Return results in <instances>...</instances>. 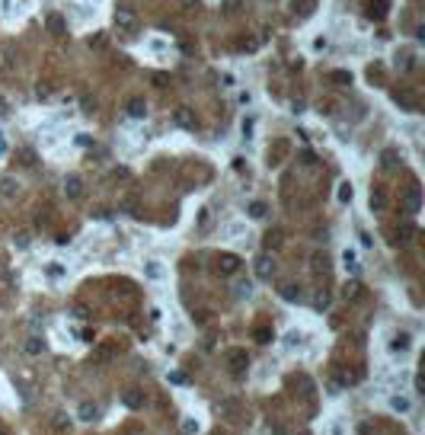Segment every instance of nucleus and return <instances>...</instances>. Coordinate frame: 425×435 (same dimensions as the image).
<instances>
[{
    "mask_svg": "<svg viewBox=\"0 0 425 435\" xmlns=\"http://www.w3.org/2000/svg\"><path fill=\"white\" fill-rule=\"evenodd\" d=\"M173 125L182 128V131H192L195 128V112L189 106H176L173 109Z\"/></svg>",
    "mask_w": 425,
    "mask_h": 435,
    "instance_id": "f257e3e1",
    "label": "nucleus"
},
{
    "mask_svg": "<svg viewBox=\"0 0 425 435\" xmlns=\"http://www.w3.org/2000/svg\"><path fill=\"white\" fill-rule=\"evenodd\" d=\"M116 26L121 32H134V26H138V16H134V10H128V6H118L116 10Z\"/></svg>",
    "mask_w": 425,
    "mask_h": 435,
    "instance_id": "f03ea898",
    "label": "nucleus"
},
{
    "mask_svg": "<svg viewBox=\"0 0 425 435\" xmlns=\"http://www.w3.org/2000/svg\"><path fill=\"white\" fill-rule=\"evenodd\" d=\"M403 208H406V212H419L422 208V192H419V186H409L406 192H403Z\"/></svg>",
    "mask_w": 425,
    "mask_h": 435,
    "instance_id": "7ed1b4c3",
    "label": "nucleus"
},
{
    "mask_svg": "<svg viewBox=\"0 0 425 435\" xmlns=\"http://www.w3.org/2000/svg\"><path fill=\"white\" fill-rule=\"evenodd\" d=\"M64 195L67 199H83V182H80V176H67L64 179Z\"/></svg>",
    "mask_w": 425,
    "mask_h": 435,
    "instance_id": "20e7f679",
    "label": "nucleus"
},
{
    "mask_svg": "<svg viewBox=\"0 0 425 435\" xmlns=\"http://www.w3.org/2000/svg\"><path fill=\"white\" fill-rule=\"evenodd\" d=\"M272 272H275V260L269 253L256 260V275H259V278H272Z\"/></svg>",
    "mask_w": 425,
    "mask_h": 435,
    "instance_id": "39448f33",
    "label": "nucleus"
},
{
    "mask_svg": "<svg viewBox=\"0 0 425 435\" xmlns=\"http://www.w3.org/2000/svg\"><path fill=\"white\" fill-rule=\"evenodd\" d=\"M361 295H364L361 282H358V278H348V282H346V288H342V298H346V301H358Z\"/></svg>",
    "mask_w": 425,
    "mask_h": 435,
    "instance_id": "423d86ee",
    "label": "nucleus"
},
{
    "mask_svg": "<svg viewBox=\"0 0 425 435\" xmlns=\"http://www.w3.org/2000/svg\"><path fill=\"white\" fill-rule=\"evenodd\" d=\"M128 115H131V119H147V103L141 96H134V99H128Z\"/></svg>",
    "mask_w": 425,
    "mask_h": 435,
    "instance_id": "0eeeda50",
    "label": "nucleus"
},
{
    "mask_svg": "<svg viewBox=\"0 0 425 435\" xmlns=\"http://www.w3.org/2000/svg\"><path fill=\"white\" fill-rule=\"evenodd\" d=\"M48 32H51V36H64V32H67V23H64L61 13H48Z\"/></svg>",
    "mask_w": 425,
    "mask_h": 435,
    "instance_id": "6e6552de",
    "label": "nucleus"
},
{
    "mask_svg": "<svg viewBox=\"0 0 425 435\" xmlns=\"http://www.w3.org/2000/svg\"><path fill=\"white\" fill-rule=\"evenodd\" d=\"M16 192H19V182L13 179V176H3V179H0V195H3V199H13Z\"/></svg>",
    "mask_w": 425,
    "mask_h": 435,
    "instance_id": "1a4fd4ad",
    "label": "nucleus"
},
{
    "mask_svg": "<svg viewBox=\"0 0 425 435\" xmlns=\"http://www.w3.org/2000/svg\"><path fill=\"white\" fill-rule=\"evenodd\" d=\"M218 269H221V272H224V275H233V272H237V269H240V260H237V256H231V253H227V256H221V262H218Z\"/></svg>",
    "mask_w": 425,
    "mask_h": 435,
    "instance_id": "9d476101",
    "label": "nucleus"
},
{
    "mask_svg": "<svg viewBox=\"0 0 425 435\" xmlns=\"http://www.w3.org/2000/svg\"><path fill=\"white\" fill-rule=\"evenodd\" d=\"M121 403H125V406H131V410H138V406H144V393H138V391H125Z\"/></svg>",
    "mask_w": 425,
    "mask_h": 435,
    "instance_id": "9b49d317",
    "label": "nucleus"
},
{
    "mask_svg": "<svg viewBox=\"0 0 425 435\" xmlns=\"http://www.w3.org/2000/svg\"><path fill=\"white\" fill-rule=\"evenodd\" d=\"M51 93H55V87H51V84H45V80H39V84H36V99H39V103H48Z\"/></svg>",
    "mask_w": 425,
    "mask_h": 435,
    "instance_id": "f8f14e48",
    "label": "nucleus"
},
{
    "mask_svg": "<svg viewBox=\"0 0 425 435\" xmlns=\"http://www.w3.org/2000/svg\"><path fill=\"white\" fill-rule=\"evenodd\" d=\"M278 295L285 298V301H301V288H298V285H278Z\"/></svg>",
    "mask_w": 425,
    "mask_h": 435,
    "instance_id": "ddd939ff",
    "label": "nucleus"
},
{
    "mask_svg": "<svg viewBox=\"0 0 425 435\" xmlns=\"http://www.w3.org/2000/svg\"><path fill=\"white\" fill-rule=\"evenodd\" d=\"M281 243H285V234H281V230H269L266 234V250H278Z\"/></svg>",
    "mask_w": 425,
    "mask_h": 435,
    "instance_id": "4468645a",
    "label": "nucleus"
},
{
    "mask_svg": "<svg viewBox=\"0 0 425 435\" xmlns=\"http://www.w3.org/2000/svg\"><path fill=\"white\" fill-rule=\"evenodd\" d=\"M329 80H333L336 87H352V74H348V71H333Z\"/></svg>",
    "mask_w": 425,
    "mask_h": 435,
    "instance_id": "2eb2a0df",
    "label": "nucleus"
},
{
    "mask_svg": "<svg viewBox=\"0 0 425 435\" xmlns=\"http://www.w3.org/2000/svg\"><path fill=\"white\" fill-rule=\"evenodd\" d=\"M45 349V343L39 336H32V339H26V355H39V352Z\"/></svg>",
    "mask_w": 425,
    "mask_h": 435,
    "instance_id": "dca6fc26",
    "label": "nucleus"
},
{
    "mask_svg": "<svg viewBox=\"0 0 425 435\" xmlns=\"http://www.w3.org/2000/svg\"><path fill=\"white\" fill-rule=\"evenodd\" d=\"M96 403H80V419H83V423H90V419H96Z\"/></svg>",
    "mask_w": 425,
    "mask_h": 435,
    "instance_id": "f3484780",
    "label": "nucleus"
},
{
    "mask_svg": "<svg viewBox=\"0 0 425 435\" xmlns=\"http://www.w3.org/2000/svg\"><path fill=\"white\" fill-rule=\"evenodd\" d=\"M381 163H384V167H400V157H396V151H384Z\"/></svg>",
    "mask_w": 425,
    "mask_h": 435,
    "instance_id": "a211bd4d",
    "label": "nucleus"
},
{
    "mask_svg": "<svg viewBox=\"0 0 425 435\" xmlns=\"http://www.w3.org/2000/svg\"><path fill=\"white\" fill-rule=\"evenodd\" d=\"M371 208H384V189H371Z\"/></svg>",
    "mask_w": 425,
    "mask_h": 435,
    "instance_id": "6ab92c4d",
    "label": "nucleus"
},
{
    "mask_svg": "<svg viewBox=\"0 0 425 435\" xmlns=\"http://www.w3.org/2000/svg\"><path fill=\"white\" fill-rule=\"evenodd\" d=\"M390 406H393V410H400V413H409V400H406V397H393V400H390Z\"/></svg>",
    "mask_w": 425,
    "mask_h": 435,
    "instance_id": "aec40b11",
    "label": "nucleus"
},
{
    "mask_svg": "<svg viewBox=\"0 0 425 435\" xmlns=\"http://www.w3.org/2000/svg\"><path fill=\"white\" fill-rule=\"evenodd\" d=\"M51 423H55V429H58V432H64L67 426H71V419H67L64 413H55V419H51Z\"/></svg>",
    "mask_w": 425,
    "mask_h": 435,
    "instance_id": "412c9836",
    "label": "nucleus"
},
{
    "mask_svg": "<svg viewBox=\"0 0 425 435\" xmlns=\"http://www.w3.org/2000/svg\"><path fill=\"white\" fill-rule=\"evenodd\" d=\"M396 106H403V109H413L416 103H413V96H409V93H396Z\"/></svg>",
    "mask_w": 425,
    "mask_h": 435,
    "instance_id": "4be33fe9",
    "label": "nucleus"
},
{
    "mask_svg": "<svg viewBox=\"0 0 425 435\" xmlns=\"http://www.w3.org/2000/svg\"><path fill=\"white\" fill-rule=\"evenodd\" d=\"M144 272H147V278H160V275H163V269H160L157 262H147V266H144Z\"/></svg>",
    "mask_w": 425,
    "mask_h": 435,
    "instance_id": "5701e85b",
    "label": "nucleus"
},
{
    "mask_svg": "<svg viewBox=\"0 0 425 435\" xmlns=\"http://www.w3.org/2000/svg\"><path fill=\"white\" fill-rule=\"evenodd\" d=\"M396 67H413V54H409V51L396 54Z\"/></svg>",
    "mask_w": 425,
    "mask_h": 435,
    "instance_id": "b1692460",
    "label": "nucleus"
},
{
    "mask_svg": "<svg viewBox=\"0 0 425 435\" xmlns=\"http://www.w3.org/2000/svg\"><path fill=\"white\" fill-rule=\"evenodd\" d=\"M339 202H352V186H348V182L339 186Z\"/></svg>",
    "mask_w": 425,
    "mask_h": 435,
    "instance_id": "393cba45",
    "label": "nucleus"
},
{
    "mask_svg": "<svg viewBox=\"0 0 425 435\" xmlns=\"http://www.w3.org/2000/svg\"><path fill=\"white\" fill-rule=\"evenodd\" d=\"M249 215H253V218H262V215H266V205H262V202H253V205H249Z\"/></svg>",
    "mask_w": 425,
    "mask_h": 435,
    "instance_id": "a878e982",
    "label": "nucleus"
},
{
    "mask_svg": "<svg viewBox=\"0 0 425 435\" xmlns=\"http://www.w3.org/2000/svg\"><path fill=\"white\" fill-rule=\"evenodd\" d=\"M409 346V336H396L393 343H390V349H406Z\"/></svg>",
    "mask_w": 425,
    "mask_h": 435,
    "instance_id": "bb28decb",
    "label": "nucleus"
},
{
    "mask_svg": "<svg viewBox=\"0 0 425 435\" xmlns=\"http://www.w3.org/2000/svg\"><path fill=\"white\" fill-rule=\"evenodd\" d=\"M316 310H326V304H329V295H326V291H323V295H316Z\"/></svg>",
    "mask_w": 425,
    "mask_h": 435,
    "instance_id": "cd10ccee",
    "label": "nucleus"
},
{
    "mask_svg": "<svg viewBox=\"0 0 425 435\" xmlns=\"http://www.w3.org/2000/svg\"><path fill=\"white\" fill-rule=\"evenodd\" d=\"M243 0H224V13H237Z\"/></svg>",
    "mask_w": 425,
    "mask_h": 435,
    "instance_id": "c85d7f7f",
    "label": "nucleus"
},
{
    "mask_svg": "<svg viewBox=\"0 0 425 435\" xmlns=\"http://www.w3.org/2000/svg\"><path fill=\"white\" fill-rule=\"evenodd\" d=\"M342 262H346V269H355V253H352V250L342 253Z\"/></svg>",
    "mask_w": 425,
    "mask_h": 435,
    "instance_id": "c756f323",
    "label": "nucleus"
},
{
    "mask_svg": "<svg viewBox=\"0 0 425 435\" xmlns=\"http://www.w3.org/2000/svg\"><path fill=\"white\" fill-rule=\"evenodd\" d=\"M231 358H233V362H231V368H233V371H240V368H243V352H233Z\"/></svg>",
    "mask_w": 425,
    "mask_h": 435,
    "instance_id": "7c9ffc66",
    "label": "nucleus"
},
{
    "mask_svg": "<svg viewBox=\"0 0 425 435\" xmlns=\"http://www.w3.org/2000/svg\"><path fill=\"white\" fill-rule=\"evenodd\" d=\"M170 381L179 384V387H186V375H182V371H170Z\"/></svg>",
    "mask_w": 425,
    "mask_h": 435,
    "instance_id": "2f4dec72",
    "label": "nucleus"
},
{
    "mask_svg": "<svg viewBox=\"0 0 425 435\" xmlns=\"http://www.w3.org/2000/svg\"><path fill=\"white\" fill-rule=\"evenodd\" d=\"M243 134H246V138L253 134V119H243Z\"/></svg>",
    "mask_w": 425,
    "mask_h": 435,
    "instance_id": "473e14b6",
    "label": "nucleus"
},
{
    "mask_svg": "<svg viewBox=\"0 0 425 435\" xmlns=\"http://www.w3.org/2000/svg\"><path fill=\"white\" fill-rule=\"evenodd\" d=\"M182 429H186L189 435H192V432H198V423H192V419H186V426H182Z\"/></svg>",
    "mask_w": 425,
    "mask_h": 435,
    "instance_id": "72a5a7b5",
    "label": "nucleus"
},
{
    "mask_svg": "<svg viewBox=\"0 0 425 435\" xmlns=\"http://www.w3.org/2000/svg\"><path fill=\"white\" fill-rule=\"evenodd\" d=\"M93 109H96V99L86 96V99H83V112H93Z\"/></svg>",
    "mask_w": 425,
    "mask_h": 435,
    "instance_id": "f704fd0d",
    "label": "nucleus"
},
{
    "mask_svg": "<svg viewBox=\"0 0 425 435\" xmlns=\"http://www.w3.org/2000/svg\"><path fill=\"white\" fill-rule=\"evenodd\" d=\"M179 3H182V6H192V3H195V0H179Z\"/></svg>",
    "mask_w": 425,
    "mask_h": 435,
    "instance_id": "c9c22d12",
    "label": "nucleus"
},
{
    "mask_svg": "<svg viewBox=\"0 0 425 435\" xmlns=\"http://www.w3.org/2000/svg\"><path fill=\"white\" fill-rule=\"evenodd\" d=\"M3 151H6V144H3V141H0V154H3Z\"/></svg>",
    "mask_w": 425,
    "mask_h": 435,
    "instance_id": "e433bc0d",
    "label": "nucleus"
},
{
    "mask_svg": "<svg viewBox=\"0 0 425 435\" xmlns=\"http://www.w3.org/2000/svg\"><path fill=\"white\" fill-rule=\"evenodd\" d=\"M131 435H138V432H131Z\"/></svg>",
    "mask_w": 425,
    "mask_h": 435,
    "instance_id": "4c0bfd02",
    "label": "nucleus"
}]
</instances>
